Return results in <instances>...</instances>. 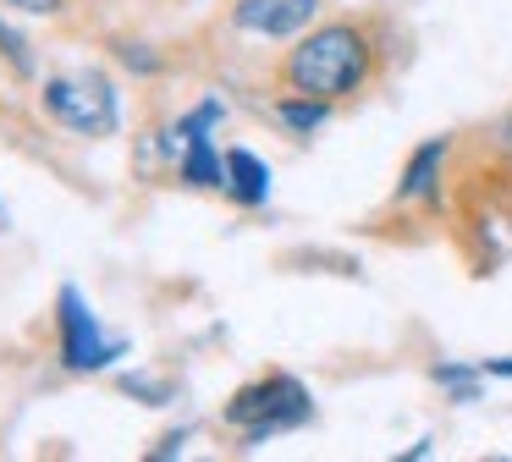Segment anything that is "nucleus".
I'll return each instance as SVG.
<instances>
[{
	"label": "nucleus",
	"instance_id": "1",
	"mask_svg": "<svg viewBox=\"0 0 512 462\" xmlns=\"http://www.w3.org/2000/svg\"><path fill=\"white\" fill-rule=\"evenodd\" d=\"M369 66H375V50H369V33L358 22H320V28L298 33V44L281 61V83L292 94L309 99H347L369 83Z\"/></svg>",
	"mask_w": 512,
	"mask_h": 462
},
{
	"label": "nucleus",
	"instance_id": "2",
	"mask_svg": "<svg viewBox=\"0 0 512 462\" xmlns=\"http://www.w3.org/2000/svg\"><path fill=\"white\" fill-rule=\"evenodd\" d=\"M309 413H314V396H309V385L292 380V374H265V380L243 385V391L226 402V424L243 429V446H265L281 429L309 424Z\"/></svg>",
	"mask_w": 512,
	"mask_h": 462
},
{
	"label": "nucleus",
	"instance_id": "3",
	"mask_svg": "<svg viewBox=\"0 0 512 462\" xmlns=\"http://www.w3.org/2000/svg\"><path fill=\"white\" fill-rule=\"evenodd\" d=\"M56 325H61V363H67L72 374H94V369H105V363H116L127 352L122 336H105L100 330V314L83 303L78 286H61Z\"/></svg>",
	"mask_w": 512,
	"mask_h": 462
},
{
	"label": "nucleus",
	"instance_id": "4",
	"mask_svg": "<svg viewBox=\"0 0 512 462\" xmlns=\"http://www.w3.org/2000/svg\"><path fill=\"white\" fill-rule=\"evenodd\" d=\"M45 110L61 127L83 132V138H105L116 127V94L105 77L78 72V77H45Z\"/></svg>",
	"mask_w": 512,
	"mask_h": 462
},
{
	"label": "nucleus",
	"instance_id": "5",
	"mask_svg": "<svg viewBox=\"0 0 512 462\" xmlns=\"http://www.w3.org/2000/svg\"><path fill=\"white\" fill-rule=\"evenodd\" d=\"M314 17H320V0H237L232 6V28L254 39H298Z\"/></svg>",
	"mask_w": 512,
	"mask_h": 462
},
{
	"label": "nucleus",
	"instance_id": "6",
	"mask_svg": "<svg viewBox=\"0 0 512 462\" xmlns=\"http://www.w3.org/2000/svg\"><path fill=\"white\" fill-rule=\"evenodd\" d=\"M446 138H430L408 154V171L397 182V198H441V165H446Z\"/></svg>",
	"mask_w": 512,
	"mask_h": 462
},
{
	"label": "nucleus",
	"instance_id": "7",
	"mask_svg": "<svg viewBox=\"0 0 512 462\" xmlns=\"http://www.w3.org/2000/svg\"><path fill=\"white\" fill-rule=\"evenodd\" d=\"M226 193H232L237 204L259 209L270 198V165L248 149H226Z\"/></svg>",
	"mask_w": 512,
	"mask_h": 462
},
{
	"label": "nucleus",
	"instance_id": "8",
	"mask_svg": "<svg viewBox=\"0 0 512 462\" xmlns=\"http://www.w3.org/2000/svg\"><path fill=\"white\" fill-rule=\"evenodd\" d=\"M276 116H281V127H287V132H298V138H309V132H320V127H325V116H331V99L287 94V99L276 105Z\"/></svg>",
	"mask_w": 512,
	"mask_h": 462
},
{
	"label": "nucleus",
	"instance_id": "9",
	"mask_svg": "<svg viewBox=\"0 0 512 462\" xmlns=\"http://www.w3.org/2000/svg\"><path fill=\"white\" fill-rule=\"evenodd\" d=\"M435 385H446V391L457 396V402H474L479 396V380H485V374H479V363L474 369H468V363H435Z\"/></svg>",
	"mask_w": 512,
	"mask_h": 462
},
{
	"label": "nucleus",
	"instance_id": "10",
	"mask_svg": "<svg viewBox=\"0 0 512 462\" xmlns=\"http://www.w3.org/2000/svg\"><path fill=\"white\" fill-rule=\"evenodd\" d=\"M0 50H6V61H12L17 72H34V55H28V39L12 28V22H0Z\"/></svg>",
	"mask_w": 512,
	"mask_h": 462
},
{
	"label": "nucleus",
	"instance_id": "11",
	"mask_svg": "<svg viewBox=\"0 0 512 462\" xmlns=\"http://www.w3.org/2000/svg\"><path fill=\"white\" fill-rule=\"evenodd\" d=\"M122 66H138V72H155V55H144V44H116Z\"/></svg>",
	"mask_w": 512,
	"mask_h": 462
},
{
	"label": "nucleus",
	"instance_id": "12",
	"mask_svg": "<svg viewBox=\"0 0 512 462\" xmlns=\"http://www.w3.org/2000/svg\"><path fill=\"white\" fill-rule=\"evenodd\" d=\"M479 374H501V380H512V358H485Z\"/></svg>",
	"mask_w": 512,
	"mask_h": 462
},
{
	"label": "nucleus",
	"instance_id": "13",
	"mask_svg": "<svg viewBox=\"0 0 512 462\" xmlns=\"http://www.w3.org/2000/svg\"><path fill=\"white\" fill-rule=\"evenodd\" d=\"M12 6H17V11H34V17H45V11H56L61 0H12Z\"/></svg>",
	"mask_w": 512,
	"mask_h": 462
},
{
	"label": "nucleus",
	"instance_id": "14",
	"mask_svg": "<svg viewBox=\"0 0 512 462\" xmlns=\"http://www.w3.org/2000/svg\"><path fill=\"white\" fill-rule=\"evenodd\" d=\"M496 143H501V149L512 154V116H507V121H501V127H496Z\"/></svg>",
	"mask_w": 512,
	"mask_h": 462
},
{
	"label": "nucleus",
	"instance_id": "15",
	"mask_svg": "<svg viewBox=\"0 0 512 462\" xmlns=\"http://www.w3.org/2000/svg\"><path fill=\"white\" fill-rule=\"evenodd\" d=\"M6 226H12V215H6V204H0V231H6Z\"/></svg>",
	"mask_w": 512,
	"mask_h": 462
}]
</instances>
